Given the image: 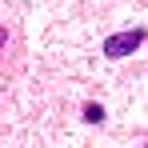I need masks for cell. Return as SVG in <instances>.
Wrapping results in <instances>:
<instances>
[{
	"label": "cell",
	"mask_w": 148,
	"mask_h": 148,
	"mask_svg": "<svg viewBox=\"0 0 148 148\" xmlns=\"http://www.w3.org/2000/svg\"><path fill=\"white\" fill-rule=\"evenodd\" d=\"M84 120H88V124H100V120H104V108H100V104H84Z\"/></svg>",
	"instance_id": "obj_2"
},
{
	"label": "cell",
	"mask_w": 148,
	"mask_h": 148,
	"mask_svg": "<svg viewBox=\"0 0 148 148\" xmlns=\"http://www.w3.org/2000/svg\"><path fill=\"white\" fill-rule=\"evenodd\" d=\"M140 44H144V28H124V32H116V36L104 40V56L108 60H120V56H132Z\"/></svg>",
	"instance_id": "obj_1"
},
{
	"label": "cell",
	"mask_w": 148,
	"mask_h": 148,
	"mask_svg": "<svg viewBox=\"0 0 148 148\" xmlns=\"http://www.w3.org/2000/svg\"><path fill=\"white\" fill-rule=\"evenodd\" d=\"M4 44H8V32H4V28H0V52H4Z\"/></svg>",
	"instance_id": "obj_3"
}]
</instances>
